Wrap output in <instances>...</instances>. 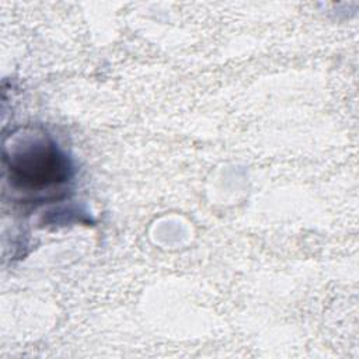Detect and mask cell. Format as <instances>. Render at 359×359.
<instances>
[{
  "label": "cell",
  "mask_w": 359,
  "mask_h": 359,
  "mask_svg": "<svg viewBox=\"0 0 359 359\" xmlns=\"http://www.w3.org/2000/svg\"><path fill=\"white\" fill-rule=\"evenodd\" d=\"M66 157L49 142L36 140L11 158V178L31 192L62 185L70 177Z\"/></svg>",
  "instance_id": "1"
}]
</instances>
